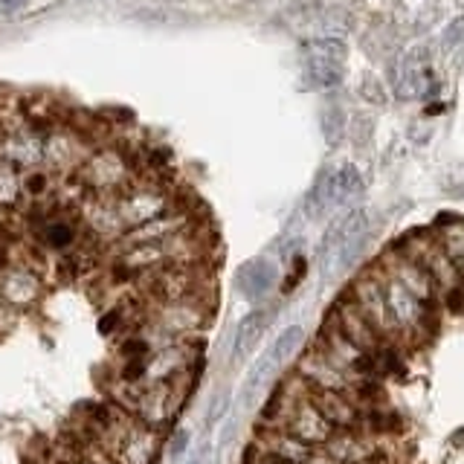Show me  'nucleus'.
Masks as SVG:
<instances>
[{"instance_id": "3", "label": "nucleus", "mask_w": 464, "mask_h": 464, "mask_svg": "<svg viewBox=\"0 0 464 464\" xmlns=\"http://www.w3.org/2000/svg\"><path fill=\"white\" fill-rule=\"evenodd\" d=\"M304 67L316 87H340L348 67V44L345 38H314L304 50Z\"/></svg>"}, {"instance_id": "2", "label": "nucleus", "mask_w": 464, "mask_h": 464, "mask_svg": "<svg viewBox=\"0 0 464 464\" xmlns=\"http://www.w3.org/2000/svg\"><path fill=\"white\" fill-rule=\"evenodd\" d=\"M432 53L427 44H415V47L401 50L389 62V84L392 93L398 99H420L430 96L432 87Z\"/></svg>"}, {"instance_id": "4", "label": "nucleus", "mask_w": 464, "mask_h": 464, "mask_svg": "<svg viewBox=\"0 0 464 464\" xmlns=\"http://www.w3.org/2000/svg\"><path fill=\"white\" fill-rule=\"evenodd\" d=\"M352 299L357 302V308L362 311V316L369 319L374 325V331L381 334L383 340H392L395 343L401 337L398 331V323L395 316L389 311V302H386V290H383V282L369 276V279H360L352 290Z\"/></svg>"}, {"instance_id": "18", "label": "nucleus", "mask_w": 464, "mask_h": 464, "mask_svg": "<svg viewBox=\"0 0 464 464\" xmlns=\"http://www.w3.org/2000/svg\"><path fill=\"white\" fill-rule=\"evenodd\" d=\"M229 410V398L227 395H218L215 401H212V406H209V412H207V424L209 427H215L218 420L224 418V412Z\"/></svg>"}, {"instance_id": "15", "label": "nucleus", "mask_w": 464, "mask_h": 464, "mask_svg": "<svg viewBox=\"0 0 464 464\" xmlns=\"http://www.w3.org/2000/svg\"><path fill=\"white\" fill-rule=\"evenodd\" d=\"M79 464H116V461L105 447H99L96 441H84L79 450Z\"/></svg>"}, {"instance_id": "14", "label": "nucleus", "mask_w": 464, "mask_h": 464, "mask_svg": "<svg viewBox=\"0 0 464 464\" xmlns=\"http://www.w3.org/2000/svg\"><path fill=\"white\" fill-rule=\"evenodd\" d=\"M464 44V14H459V18H453L447 24V29L441 33V47L444 53H453L456 47H461Z\"/></svg>"}, {"instance_id": "22", "label": "nucleus", "mask_w": 464, "mask_h": 464, "mask_svg": "<svg viewBox=\"0 0 464 464\" xmlns=\"http://www.w3.org/2000/svg\"><path fill=\"white\" fill-rule=\"evenodd\" d=\"M188 464H207V450H203V453H198L192 461H188Z\"/></svg>"}, {"instance_id": "19", "label": "nucleus", "mask_w": 464, "mask_h": 464, "mask_svg": "<svg viewBox=\"0 0 464 464\" xmlns=\"http://www.w3.org/2000/svg\"><path fill=\"white\" fill-rule=\"evenodd\" d=\"M186 444H188V432L186 430H178L171 435V441H169V456L171 459H180L186 453Z\"/></svg>"}, {"instance_id": "20", "label": "nucleus", "mask_w": 464, "mask_h": 464, "mask_svg": "<svg viewBox=\"0 0 464 464\" xmlns=\"http://www.w3.org/2000/svg\"><path fill=\"white\" fill-rule=\"evenodd\" d=\"M294 261H296V270L290 273L287 279H285V290H294V287H296V285H299V282L304 279V273H308V261H304V258H299V256H296Z\"/></svg>"}, {"instance_id": "24", "label": "nucleus", "mask_w": 464, "mask_h": 464, "mask_svg": "<svg viewBox=\"0 0 464 464\" xmlns=\"http://www.w3.org/2000/svg\"><path fill=\"white\" fill-rule=\"evenodd\" d=\"M67 464H79V461H67Z\"/></svg>"}, {"instance_id": "21", "label": "nucleus", "mask_w": 464, "mask_h": 464, "mask_svg": "<svg viewBox=\"0 0 464 464\" xmlns=\"http://www.w3.org/2000/svg\"><path fill=\"white\" fill-rule=\"evenodd\" d=\"M24 4H26V0H0V14H12V12H18Z\"/></svg>"}, {"instance_id": "1", "label": "nucleus", "mask_w": 464, "mask_h": 464, "mask_svg": "<svg viewBox=\"0 0 464 464\" xmlns=\"http://www.w3.org/2000/svg\"><path fill=\"white\" fill-rule=\"evenodd\" d=\"M362 192V178L352 163H343L337 169H328L319 174V180L314 183L304 209L308 218H323L331 209H345L360 198Z\"/></svg>"}, {"instance_id": "23", "label": "nucleus", "mask_w": 464, "mask_h": 464, "mask_svg": "<svg viewBox=\"0 0 464 464\" xmlns=\"http://www.w3.org/2000/svg\"><path fill=\"white\" fill-rule=\"evenodd\" d=\"M456 188H464V166H461L459 174H456Z\"/></svg>"}, {"instance_id": "12", "label": "nucleus", "mask_w": 464, "mask_h": 464, "mask_svg": "<svg viewBox=\"0 0 464 464\" xmlns=\"http://www.w3.org/2000/svg\"><path fill=\"white\" fill-rule=\"evenodd\" d=\"M302 340H304V328L302 325H287L279 337H276V343L270 348V357L276 360V366H282V362H287L290 357H294L299 352Z\"/></svg>"}, {"instance_id": "9", "label": "nucleus", "mask_w": 464, "mask_h": 464, "mask_svg": "<svg viewBox=\"0 0 464 464\" xmlns=\"http://www.w3.org/2000/svg\"><path fill=\"white\" fill-rule=\"evenodd\" d=\"M276 282H279V270H276V265L267 258L246 261V265L236 273V287L246 302L265 299Z\"/></svg>"}, {"instance_id": "13", "label": "nucleus", "mask_w": 464, "mask_h": 464, "mask_svg": "<svg viewBox=\"0 0 464 464\" xmlns=\"http://www.w3.org/2000/svg\"><path fill=\"white\" fill-rule=\"evenodd\" d=\"M319 125H323V137L328 140L331 149L345 140V111L340 105H325L323 116H319Z\"/></svg>"}, {"instance_id": "8", "label": "nucleus", "mask_w": 464, "mask_h": 464, "mask_svg": "<svg viewBox=\"0 0 464 464\" xmlns=\"http://www.w3.org/2000/svg\"><path fill=\"white\" fill-rule=\"evenodd\" d=\"M253 447H256L258 456L285 461V464H308L314 459V453H316L314 447L302 444L290 432H285V430H267V427H258V435H256Z\"/></svg>"}, {"instance_id": "10", "label": "nucleus", "mask_w": 464, "mask_h": 464, "mask_svg": "<svg viewBox=\"0 0 464 464\" xmlns=\"http://www.w3.org/2000/svg\"><path fill=\"white\" fill-rule=\"evenodd\" d=\"M270 319H273V314L265 311V308H256V311L246 314V316L241 319V323H238L236 343H232V357H236V360H244L246 354H250L253 348L258 345V340L265 337V328H267Z\"/></svg>"}, {"instance_id": "17", "label": "nucleus", "mask_w": 464, "mask_h": 464, "mask_svg": "<svg viewBox=\"0 0 464 464\" xmlns=\"http://www.w3.org/2000/svg\"><path fill=\"white\" fill-rule=\"evenodd\" d=\"M360 96H362V99H369L372 105H383V102H386L383 84L377 82L374 76H366V79L360 82Z\"/></svg>"}, {"instance_id": "11", "label": "nucleus", "mask_w": 464, "mask_h": 464, "mask_svg": "<svg viewBox=\"0 0 464 464\" xmlns=\"http://www.w3.org/2000/svg\"><path fill=\"white\" fill-rule=\"evenodd\" d=\"M276 372V360L270 357V352L267 354H261L256 362H253V369L246 372V381H244V386H241V403L244 406H253L256 403V398L261 395V389H265L267 383H270V374Z\"/></svg>"}, {"instance_id": "5", "label": "nucleus", "mask_w": 464, "mask_h": 464, "mask_svg": "<svg viewBox=\"0 0 464 464\" xmlns=\"http://www.w3.org/2000/svg\"><path fill=\"white\" fill-rule=\"evenodd\" d=\"M279 430L290 432L294 439H299L302 444H308L314 450H323L325 441L334 435V427L328 424L323 415H319V410L308 398H299L294 406H290V412L282 420Z\"/></svg>"}, {"instance_id": "7", "label": "nucleus", "mask_w": 464, "mask_h": 464, "mask_svg": "<svg viewBox=\"0 0 464 464\" xmlns=\"http://www.w3.org/2000/svg\"><path fill=\"white\" fill-rule=\"evenodd\" d=\"M366 224H369L366 209H360V207H352V209H345L343 215L334 218L331 227L325 229L323 241H319V246H316L319 261H323L325 267L334 265V258H337V253L343 250V246L366 232Z\"/></svg>"}, {"instance_id": "6", "label": "nucleus", "mask_w": 464, "mask_h": 464, "mask_svg": "<svg viewBox=\"0 0 464 464\" xmlns=\"http://www.w3.org/2000/svg\"><path fill=\"white\" fill-rule=\"evenodd\" d=\"M41 276L29 270V265H9L0 270V304L21 311L41 299Z\"/></svg>"}, {"instance_id": "16", "label": "nucleus", "mask_w": 464, "mask_h": 464, "mask_svg": "<svg viewBox=\"0 0 464 464\" xmlns=\"http://www.w3.org/2000/svg\"><path fill=\"white\" fill-rule=\"evenodd\" d=\"M125 328V308H111L108 314L99 316V334L102 337H113L116 331Z\"/></svg>"}]
</instances>
